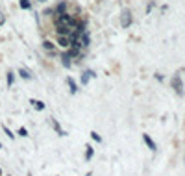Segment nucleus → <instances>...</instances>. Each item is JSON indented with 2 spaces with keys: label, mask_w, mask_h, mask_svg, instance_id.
Listing matches in <instances>:
<instances>
[{
  "label": "nucleus",
  "mask_w": 185,
  "mask_h": 176,
  "mask_svg": "<svg viewBox=\"0 0 185 176\" xmlns=\"http://www.w3.org/2000/svg\"><path fill=\"white\" fill-rule=\"evenodd\" d=\"M57 46L67 50L68 46H71V37H68V35H57Z\"/></svg>",
  "instance_id": "nucleus-2"
},
{
  "label": "nucleus",
  "mask_w": 185,
  "mask_h": 176,
  "mask_svg": "<svg viewBox=\"0 0 185 176\" xmlns=\"http://www.w3.org/2000/svg\"><path fill=\"white\" fill-rule=\"evenodd\" d=\"M50 124H52V126H54V130H56L57 133H59V136H65V132H63V130H61V126H59V124H57V122H56L54 119H50Z\"/></svg>",
  "instance_id": "nucleus-8"
},
{
  "label": "nucleus",
  "mask_w": 185,
  "mask_h": 176,
  "mask_svg": "<svg viewBox=\"0 0 185 176\" xmlns=\"http://www.w3.org/2000/svg\"><path fill=\"white\" fill-rule=\"evenodd\" d=\"M11 84H13V72H8V85L11 87Z\"/></svg>",
  "instance_id": "nucleus-15"
},
{
  "label": "nucleus",
  "mask_w": 185,
  "mask_h": 176,
  "mask_svg": "<svg viewBox=\"0 0 185 176\" xmlns=\"http://www.w3.org/2000/svg\"><path fill=\"white\" fill-rule=\"evenodd\" d=\"M19 74H20L24 80H28V78H30V72H28V70H24V69H20V70H19Z\"/></svg>",
  "instance_id": "nucleus-12"
},
{
  "label": "nucleus",
  "mask_w": 185,
  "mask_h": 176,
  "mask_svg": "<svg viewBox=\"0 0 185 176\" xmlns=\"http://www.w3.org/2000/svg\"><path fill=\"white\" fill-rule=\"evenodd\" d=\"M85 148H87V150H85V160H91V158H92V154H95V150H92V146L89 145V146H85Z\"/></svg>",
  "instance_id": "nucleus-10"
},
{
  "label": "nucleus",
  "mask_w": 185,
  "mask_h": 176,
  "mask_svg": "<svg viewBox=\"0 0 185 176\" xmlns=\"http://www.w3.org/2000/svg\"><path fill=\"white\" fill-rule=\"evenodd\" d=\"M43 48H44V52L46 54H50V56H56V45L52 43V41H43Z\"/></svg>",
  "instance_id": "nucleus-3"
},
{
  "label": "nucleus",
  "mask_w": 185,
  "mask_h": 176,
  "mask_svg": "<svg viewBox=\"0 0 185 176\" xmlns=\"http://www.w3.org/2000/svg\"><path fill=\"white\" fill-rule=\"evenodd\" d=\"M91 136H92V139H95V141H100V136H98V133H95V132H92Z\"/></svg>",
  "instance_id": "nucleus-17"
},
{
  "label": "nucleus",
  "mask_w": 185,
  "mask_h": 176,
  "mask_svg": "<svg viewBox=\"0 0 185 176\" xmlns=\"http://www.w3.org/2000/svg\"><path fill=\"white\" fill-rule=\"evenodd\" d=\"M120 26L122 28L131 26V11L130 9H122V13H120Z\"/></svg>",
  "instance_id": "nucleus-1"
},
{
  "label": "nucleus",
  "mask_w": 185,
  "mask_h": 176,
  "mask_svg": "<svg viewBox=\"0 0 185 176\" xmlns=\"http://www.w3.org/2000/svg\"><path fill=\"white\" fill-rule=\"evenodd\" d=\"M39 2H44V0H39Z\"/></svg>",
  "instance_id": "nucleus-19"
},
{
  "label": "nucleus",
  "mask_w": 185,
  "mask_h": 176,
  "mask_svg": "<svg viewBox=\"0 0 185 176\" xmlns=\"http://www.w3.org/2000/svg\"><path fill=\"white\" fill-rule=\"evenodd\" d=\"M30 104H32L37 111H43V109H44V102H41V100H32Z\"/></svg>",
  "instance_id": "nucleus-6"
},
{
  "label": "nucleus",
  "mask_w": 185,
  "mask_h": 176,
  "mask_svg": "<svg viewBox=\"0 0 185 176\" xmlns=\"http://www.w3.org/2000/svg\"><path fill=\"white\" fill-rule=\"evenodd\" d=\"M2 128H4V132L8 133V137H11V139H13V133H11V130H9V128H8V126H2Z\"/></svg>",
  "instance_id": "nucleus-16"
},
{
  "label": "nucleus",
  "mask_w": 185,
  "mask_h": 176,
  "mask_svg": "<svg viewBox=\"0 0 185 176\" xmlns=\"http://www.w3.org/2000/svg\"><path fill=\"white\" fill-rule=\"evenodd\" d=\"M19 136H20V137H26V136H28L26 128H19Z\"/></svg>",
  "instance_id": "nucleus-14"
},
{
  "label": "nucleus",
  "mask_w": 185,
  "mask_h": 176,
  "mask_svg": "<svg viewBox=\"0 0 185 176\" xmlns=\"http://www.w3.org/2000/svg\"><path fill=\"white\" fill-rule=\"evenodd\" d=\"M67 2H59V4H57V8H56V11H57V15H59V13H67Z\"/></svg>",
  "instance_id": "nucleus-9"
},
{
  "label": "nucleus",
  "mask_w": 185,
  "mask_h": 176,
  "mask_svg": "<svg viewBox=\"0 0 185 176\" xmlns=\"http://www.w3.org/2000/svg\"><path fill=\"white\" fill-rule=\"evenodd\" d=\"M170 84H172V87H174V89H176V93H178V95H181V93H183V85H181V80H180V76H174V78H172V82H170Z\"/></svg>",
  "instance_id": "nucleus-4"
},
{
  "label": "nucleus",
  "mask_w": 185,
  "mask_h": 176,
  "mask_svg": "<svg viewBox=\"0 0 185 176\" xmlns=\"http://www.w3.org/2000/svg\"><path fill=\"white\" fill-rule=\"evenodd\" d=\"M0 148H2V146H0Z\"/></svg>",
  "instance_id": "nucleus-20"
},
{
  "label": "nucleus",
  "mask_w": 185,
  "mask_h": 176,
  "mask_svg": "<svg viewBox=\"0 0 185 176\" xmlns=\"http://www.w3.org/2000/svg\"><path fill=\"white\" fill-rule=\"evenodd\" d=\"M2 24H4V15L0 13V26H2Z\"/></svg>",
  "instance_id": "nucleus-18"
},
{
  "label": "nucleus",
  "mask_w": 185,
  "mask_h": 176,
  "mask_svg": "<svg viewBox=\"0 0 185 176\" xmlns=\"http://www.w3.org/2000/svg\"><path fill=\"white\" fill-rule=\"evenodd\" d=\"M92 72H91V70H85V72H83V76H82V84H87V82H89V76H91Z\"/></svg>",
  "instance_id": "nucleus-11"
},
{
  "label": "nucleus",
  "mask_w": 185,
  "mask_h": 176,
  "mask_svg": "<svg viewBox=\"0 0 185 176\" xmlns=\"http://www.w3.org/2000/svg\"><path fill=\"white\" fill-rule=\"evenodd\" d=\"M20 8L22 9H28V8H30V2H28V0H20Z\"/></svg>",
  "instance_id": "nucleus-13"
},
{
  "label": "nucleus",
  "mask_w": 185,
  "mask_h": 176,
  "mask_svg": "<svg viewBox=\"0 0 185 176\" xmlns=\"http://www.w3.org/2000/svg\"><path fill=\"white\" fill-rule=\"evenodd\" d=\"M67 85H68V89H71V93H76L78 91V85L74 84L72 78H67Z\"/></svg>",
  "instance_id": "nucleus-7"
},
{
  "label": "nucleus",
  "mask_w": 185,
  "mask_h": 176,
  "mask_svg": "<svg viewBox=\"0 0 185 176\" xmlns=\"http://www.w3.org/2000/svg\"><path fill=\"white\" fill-rule=\"evenodd\" d=\"M143 139H144V143L148 145V148H150V150H155V143H154L152 139H150L148 133H143Z\"/></svg>",
  "instance_id": "nucleus-5"
}]
</instances>
